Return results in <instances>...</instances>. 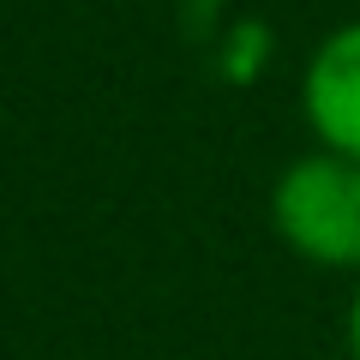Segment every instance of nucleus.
I'll list each match as a JSON object with an SVG mask.
<instances>
[{
	"mask_svg": "<svg viewBox=\"0 0 360 360\" xmlns=\"http://www.w3.org/2000/svg\"><path fill=\"white\" fill-rule=\"evenodd\" d=\"M270 229L319 270H360V162L342 150H307L270 186Z\"/></svg>",
	"mask_w": 360,
	"mask_h": 360,
	"instance_id": "1",
	"label": "nucleus"
},
{
	"mask_svg": "<svg viewBox=\"0 0 360 360\" xmlns=\"http://www.w3.org/2000/svg\"><path fill=\"white\" fill-rule=\"evenodd\" d=\"M300 115L324 150L360 162V18L336 25L312 49L307 78H300Z\"/></svg>",
	"mask_w": 360,
	"mask_h": 360,
	"instance_id": "2",
	"label": "nucleus"
},
{
	"mask_svg": "<svg viewBox=\"0 0 360 360\" xmlns=\"http://www.w3.org/2000/svg\"><path fill=\"white\" fill-rule=\"evenodd\" d=\"M348 354L360 360V288H354V300H348Z\"/></svg>",
	"mask_w": 360,
	"mask_h": 360,
	"instance_id": "3",
	"label": "nucleus"
}]
</instances>
